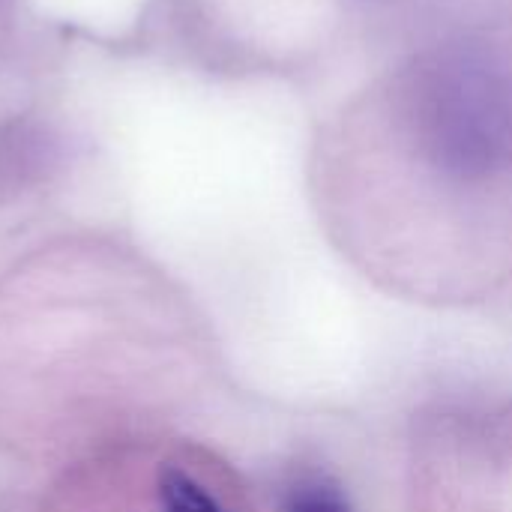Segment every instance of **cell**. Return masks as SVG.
<instances>
[{
	"instance_id": "6da1fadb",
	"label": "cell",
	"mask_w": 512,
	"mask_h": 512,
	"mask_svg": "<svg viewBox=\"0 0 512 512\" xmlns=\"http://www.w3.org/2000/svg\"><path fill=\"white\" fill-rule=\"evenodd\" d=\"M417 120L432 156L450 171L486 174L510 156V90L480 60L453 57L429 69Z\"/></svg>"
},
{
	"instance_id": "7a4b0ae2",
	"label": "cell",
	"mask_w": 512,
	"mask_h": 512,
	"mask_svg": "<svg viewBox=\"0 0 512 512\" xmlns=\"http://www.w3.org/2000/svg\"><path fill=\"white\" fill-rule=\"evenodd\" d=\"M102 483L105 495L96 501V512H231L222 495L207 483V477L174 456L153 462L147 486H141L135 495H129L126 474L120 477V486H111L108 474Z\"/></svg>"
},
{
	"instance_id": "3957f363",
	"label": "cell",
	"mask_w": 512,
	"mask_h": 512,
	"mask_svg": "<svg viewBox=\"0 0 512 512\" xmlns=\"http://www.w3.org/2000/svg\"><path fill=\"white\" fill-rule=\"evenodd\" d=\"M282 512H351V504L330 477L303 474L288 486Z\"/></svg>"
}]
</instances>
